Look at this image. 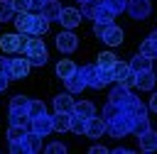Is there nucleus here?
Wrapping results in <instances>:
<instances>
[{"label": "nucleus", "mask_w": 157, "mask_h": 154, "mask_svg": "<svg viewBox=\"0 0 157 154\" xmlns=\"http://www.w3.org/2000/svg\"><path fill=\"white\" fill-rule=\"evenodd\" d=\"M78 73L83 76V83H86V88H105L108 83H113V76H110V71H105V68H101L98 64H86V66H81L78 68Z\"/></svg>", "instance_id": "nucleus-1"}, {"label": "nucleus", "mask_w": 157, "mask_h": 154, "mask_svg": "<svg viewBox=\"0 0 157 154\" xmlns=\"http://www.w3.org/2000/svg\"><path fill=\"white\" fill-rule=\"evenodd\" d=\"M130 122H132V120L120 110V112H115L113 117L105 120V132H108L110 137H118V139H120V137L130 134Z\"/></svg>", "instance_id": "nucleus-2"}, {"label": "nucleus", "mask_w": 157, "mask_h": 154, "mask_svg": "<svg viewBox=\"0 0 157 154\" xmlns=\"http://www.w3.org/2000/svg\"><path fill=\"white\" fill-rule=\"evenodd\" d=\"M110 76H113V83H120V86H125V88H132V86H135V71H132L128 64H123V61H115V64H113Z\"/></svg>", "instance_id": "nucleus-3"}, {"label": "nucleus", "mask_w": 157, "mask_h": 154, "mask_svg": "<svg viewBox=\"0 0 157 154\" xmlns=\"http://www.w3.org/2000/svg\"><path fill=\"white\" fill-rule=\"evenodd\" d=\"M25 39H27V34H20V32H15V34H2V37H0V46H2V51H7V54H22Z\"/></svg>", "instance_id": "nucleus-4"}, {"label": "nucleus", "mask_w": 157, "mask_h": 154, "mask_svg": "<svg viewBox=\"0 0 157 154\" xmlns=\"http://www.w3.org/2000/svg\"><path fill=\"white\" fill-rule=\"evenodd\" d=\"M27 132H34V134H39V137H47V134L52 132V115L42 112V115H34V117H29Z\"/></svg>", "instance_id": "nucleus-5"}, {"label": "nucleus", "mask_w": 157, "mask_h": 154, "mask_svg": "<svg viewBox=\"0 0 157 154\" xmlns=\"http://www.w3.org/2000/svg\"><path fill=\"white\" fill-rule=\"evenodd\" d=\"M125 12H128L132 20H145V17H150V12H152V2H150V0H128Z\"/></svg>", "instance_id": "nucleus-6"}, {"label": "nucleus", "mask_w": 157, "mask_h": 154, "mask_svg": "<svg viewBox=\"0 0 157 154\" xmlns=\"http://www.w3.org/2000/svg\"><path fill=\"white\" fill-rule=\"evenodd\" d=\"M76 46H78V37H76L71 29L56 34V49H59L61 54H71V51H76Z\"/></svg>", "instance_id": "nucleus-7"}, {"label": "nucleus", "mask_w": 157, "mask_h": 154, "mask_svg": "<svg viewBox=\"0 0 157 154\" xmlns=\"http://www.w3.org/2000/svg\"><path fill=\"white\" fill-rule=\"evenodd\" d=\"M29 61H27V56L22 59H10V66H7V78H27V73H29Z\"/></svg>", "instance_id": "nucleus-8"}, {"label": "nucleus", "mask_w": 157, "mask_h": 154, "mask_svg": "<svg viewBox=\"0 0 157 154\" xmlns=\"http://www.w3.org/2000/svg\"><path fill=\"white\" fill-rule=\"evenodd\" d=\"M25 56H37V54H47V46H44V39L37 37V34H27L25 39V49H22Z\"/></svg>", "instance_id": "nucleus-9"}, {"label": "nucleus", "mask_w": 157, "mask_h": 154, "mask_svg": "<svg viewBox=\"0 0 157 154\" xmlns=\"http://www.w3.org/2000/svg\"><path fill=\"white\" fill-rule=\"evenodd\" d=\"M59 22H61V27L74 29V27L81 24V12H78L76 7H61V12H59Z\"/></svg>", "instance_id": "nucleus-10"}, {"label": "nucleus", "mask_w": 157, "mask_h": 154, "mask_svg": "<svg viewBox=\"0 0 157 154\" xmlns=\"http://www.w3.org/2000/svg\"><path fill=\"white\" fill-rule=\"evenodd\" d=\"M130 98H132L130 88H125V86H120V83H115V88H113V90H110V95H108V100H110L113 105H118V108H123Z\"/></svg>", "instance_id": "nucleus-11"}, {"label": "nucleus", "mask_w": 157, "mask_h": 154, "mask_svg": "<svg viewBox=\"0 0 157 154\" xmlns=\"http://www.w3.org/2000/svg\"><path fill=\"white\" fill-rule=\"evenodd\" d=\"M103 132H105V120L98 117V115H91V117L86 120V132H83V134H88V137H101Z\"/></svg>", "instance_id": "nucleus-12"}, {"label": "nucleus", "mask_w": 157, "mask_h": 154, "mask_svg": "<svg viewBox=\"0 0 157 154\" xmlns=\"http://www.w3.org/2000/svg\"><path fill=\"white\" fill-rule=\"evenodd\" d=\"M101 39H103L108 46H118V44L123 42V29H120V27H115V24H108V27L103 29Z\"/></svg>", "instance_id": "nucleus-13"}, {"label": "nucleus", "mask_w": 157, "mask_h": 154, "mask_svg": "<svg viewBox=\"0 0 157 154\" xmlns=\"http://www.w3.org/2000/svg\"><path fill=\"white\" fill-rule=\"evenodd\" d=\"M155 71L150 68V71H137L135 73V86L140 88V90H152L155 88Z\"/></svg>", "instance_id": "nucleus-14"}, {"label": "nucleus", "mask_w": 157, "mask_h": 154, "mask_svg": "<svg viewBox=\"0 0 157 154\" xmlns=\"http://www.w3.org/2000/svg\"><path fill=\"white\" fill-rule=\"evenodd\" d=\"M61 81H64V86H66V93H81V90L86 88V83H83V76L78 73V68H76L71 76L61 78Z\"/></svg>", "instance_id": "nucleus-15"}, {"label": "nucleus", "mask_w": 157, "mask_h": 154, "mask_svg": "<svg viewBox=\"0 0 157 154\" xmlns=\"http://www.w3.org/2000/svg\"><path fill=\"white\" fill-rule=\"evenodd\" d=\"M71 127V112H56L52 115V132H66Z\"/></svg>", "instance_id": "nucleus-16"}, {"label": "nucleus", "mask_w": 157, "mask_h": 154, "mask_svg": "<svg viewBox=\"0 0 157 154\" xmlns=\"http://www.w3.org/2000/svg\"><path fill=\"white\" fill-rule=\"evenodd\" d=\"M137 142H140V152H157V132L155 130L137 134Z\"/></svg>", "instance_id": "nucleus-17"}, {"label": "nucleus", "mask_w": 157, "mask_h": 154, "mask_svg": "<svg viewBox=\"0 0 157 154\" xmlns=\"http://www.w3.org/2000/svg\"><path fill=\"white\" fill-rule=\"evenodd\" d=\"M59 12H61V2L59 0H44L42 7H39V15H44L49 22L52 20H59Z\"/></svg>", "instance_id": "nucleus-18"}, {"label": "nucleus", "mask_w": 157, "mask_h": 154, "mask_svg": "<svg viewBox=\"0 0 157 154\" xmlns=\"http://www.w3.org/2000/svg\"><path fill=\"white\" fill-rule=\"evenodd\" d=\"M32 12H17V17H15V27H17V32L20 34H32Z\"/></svg>", "instance_id": "nucleus-19"}, {"label": "nucleus", "mask_w": 157, "mask_h": 154, "mask_svg": "<svg viewBox=\"0 0 157 154\" xmlns=\"http://www.w3.org/2000/svg\"><path fill=\"white\" fill-rule=\"evenodd\" d=\"M71 112H74V115H81V117H86V120H88L91 115H96V105H93L91 100H78V103L74 100Z\"/></svg>", "instance_id": "nucleus-20"}, {"label": "nucleus", "mask_w": 157, "mask_h": 154, "mask_svg": "<svg viewBox=\"0 0 157 154\" xmlns=\"http://www.w3.org/2000/svg\"><path fill=\"white\" fill-rule=\"evenodd\" d=\"M128 66H130V68H132V71H135V73H137V71H150V68H152V59H150V56H145V54H140V51H137V54H135V56H132V61H130V64H128Z\"/></svg>", "instance_id": "nucleus-21"}, {"label": "nucleus", "mask_w": 157, "mask_h": 154, "mask_svg": "<svg viewBox=\"0 0 157 154\" xmlns=\"http://www.w3.org/2000/svg\"><path fill=\"white\" fill-rule=\"evenodd\" d=\"M71 108H74L71 93H59V95L54 98V110H56V112H71Z\"/></svg>", "instance_id": "nucleus-22"}, {"label": "nucleus", "mask_w": 157, "mask_h": 154, "mask_svg": "<svg viewBox=\"0 0 157 154\" xmlns=\"http://www.w3.org/2000/svg\"><path fill=\"white\" fill-rule=\"evenodd\" d=\"M81 17H88V20H96L98 12H101V0H86L81 2Z\"/></svg>", "instance_id": "nucleus-23"}, {"label": "nucleus", "mask_w": 157, "mask_h": 154, "mask_svg": "<svg viewBox=\"0 0 157 154\" xmlns=\"http://www.w3.org/2000/svg\"><path fill=\"white\" fill-rule=\"evenodd\" d=\"M47 29H49V20L44 17V15H34L32 17V34H37V37H42V34H47Z\"/></svg>", "instance_id": "nucleus-24"}, {"label": "nucleus", "mask_w": 157, "mask_h": 154, "mask_svg": "<svg viewBox=\"0 0 157 154\" xmlns=\"http://www.w3.org/2000/svg\"><path fill=\"white\" fill-rule=\"evenodd\" d=\"M25 144H27V154L42 152V137L34 134V132H27V134H25Z\"/></svg>", "instance_id": "nucleus-25"}, {"label": "nucleus", "mask_w": 157, "mask_h": 154, "mask_svg": "<svg viewBox=\"0 0 157 154\" xmlns=\"http://www.w3.org/2000/svg\"><path fill=\"white\" fill-rule=\"evenodd\" d=\"M76 68H78V66H76L71 59H61V61L56 64V76H59V78H66V76H71Z\"/></svg>", "instance_id": "nucleus-26"}, {"label": "nucleus", "mask_w": 157, "mask_h": 154, "mask_svg": "<svg viewBox=\"0 0 157 154\" xmlns=\"http://www.w3.org/2000/svg\"><path fill=\"white\" fill-rule=\"evenodd\" d=\"M115 61H118V56H115V54H113V51H103V54H101V56H98V61H96V64H98V66H101V68H105V71H110V68H113V64H115Z\"/></svg>", "instance_id": "nucleus-27"}, {"label": "nucleus", "mask_w": 157, "mask_h": 154, "mask_svg": "<svg viewBox=\"0 0 157 154\" xmlns=\"http://www.w3.org/2000/svg\"><path fill=\"white\" fill-rule=\"evenodd\" d=\"M10 125H22V127H27V125H29V112L10 110Z\"/></svg>", "instance_id": "nucleus-28"}, {"label": "nucleus", "mask_w": 157, "mask_h": 154, "mask_svg": "<svg viewBox=\"0 0 157 154\" xmlns=\"http://www.w3.org/2000/svg\"><path fill=\"white\" fill-rule=\"evenodd\" d=\"M101 2H103V7H105V10H110L113 15L125 12V5H128V0H101Z\"/></svg>", "instance_id": "nucleus-29"}, {"label": "nucleus", "mask_w": 157, "mask_h": 154, "mask_svg": "<svg viewBox=\"0 0 157 154\" xmlns=\"http://www.w3.org/2000/svg\"><path fill=\"white\" fill-rule=\"evenodd\" d=\"M27 108H29V98H25V95L10 98V110H22V112H27Z\"/></svg>", "instance_id": "nucleus-30"}, {"label": "nucleus", "mask_w": 157, "mask_h": 154, "mask_svg": "<svg viewBox=\"0 0 157 154\" xmlns=\"http://www.w3.org/2000/svg\"><path fill=\"white\" fill-rule=\"evenodd\" d=\"M71 132H76V134H83L86 132V117H81V115H74L71 112V127H69Z\"/></svg>", "instance_id": "nucleus-31"}, {"label": "nucleus", "mask_w": 157, "mask_h": 154, "mask_svg": "<svg viewBox=\"0 0 157 154\" xmlns=\"http://www.w3.org/2000/svg\"><path fill=\"white\" fill-rule=\"evenodd\" d=\"M25 134H27V127H22V125H10V130H7V142L22 139Z\"/></svg>", "instance_id": "nucleus-32"}, {"label": "nucleus", "mask_w": 157, "mask_h": 154, "mask_svg": "<svg viewBox=\"0 0 157 154\" xmlns=\"http://www.w3.org/2000/svg\"><path fill=\"white\" fill-rule=\"evenodd\" d=\"M12 15H15V10H12V2H10V0H0V22H7V20H12Z\"/></svg>", "instance_id": "nucleus-33"}, {"label": "nucleus", "mask_w": 157, "mask_h": 154, "mask_svg": "<svg viewBox=\"0 0 157 154\" xmlns=\"http://www.w3.org/2000/svg\"><path fill=\"white\" fill-rule=\"evenodd\" d=\"M27 112H29V117L42 115V112H47V105H44L42 100H32V98H29V108H27Z\"/></svg>", "instance_id": "nucleus-34"}, {"label": "nucleus", "mask_w": 157, "mask_h": 154, "mask_svg": "<svg viewBox=\"0 0 157 154\" xmlns=\"http://www.w3.org/2000/svg\"><path fill=\"white\" fill-rule=\"evenodd\" d=\"M10 152H12V154H27L25 137H22V139H15V142H10Z\"/></svg>", "instance_id": "nucleus-35"}, {"label": "nucleus", "mask_w": 157, "mask_h": 154, "mask_svg": "<svg viewBox=\"0 0 157 154\" xmlns=\"http://www.w3.org/2000/svg\"><path fill=\"white\" fill-rule=\"evenodd\" d=\"M10 2H12L15 12H29V7H32V0H10Z\"/></svg>", "instance_id": "nucleus-36"}, {"label": "nucleus", "mask_w": 157, "mask_h": 154, "mask_svg": "<svg viewBox=\"0 0 157 154\" xmlns=\"http://www.w3.org/2000/svg\"><path fill=\"white\" fill-rule=\"evenodd\" d=\"M44 152H49V154H64V152H66V144H61V142H52V144L44 147Z\"/></svg>", "instance_id": "nucleus-37"}, {"label": "nucleus", "mask_w": 157, "mask_h": 154, "mask_svg": "<svg viewBox=\"0 0 157 154\" xmlns=\"http://www.w3.org/2000/svg\"><path fill=\"white\" fill-rule=\"evenodd\" d=\"M140 54H145V56H150V59H155V56H157V49H155V46H152V44H150V42L145 39V42L140 44Z\"/></svg>", "instance_id": "nucleus-38"}, {"label": "nucleus", "mask_w": 157, "mask_h": 154, "mask_svg": "<svg viewBox=\"0 0 157 154\" xmlns=\"http://www.w3.org/2000/svg\"><path fill=\"white\" fill-rule=\"evenodd\" d=\"M47 59H49V54H37V56H27L29 66H44V64H47Z\"/></svg>", "instance_id": "nucleus-39"}, {"label": "nucleus", "mask_w": 157, "mask_h": 154, "mask_svg": "<svg viewBox=\"0 0 157 154\" xmlns=\"http://www.w3.org/2000/svg\"><path fill=\"white\" fill-rule=\"evenodd\" d=\"M147 110H155V112H157V93H152V98H150V103H147Z\"/></svg>", "instance_id": "nucleus-40"}, {"label": "nucleus", "mask_w": 157, "mask_h": 154, "mask_svg": "<svg viewBox=\"0 0 157 154\" xmlns=\"http://www.w3.org/2000/svg\"><path fill=\"white\" fill-rule=\"evenodd\" d=\"M7 66H10V59H2V56H0V71H2L5 76H7Z\"/></svg>", "instance_id": "nucleus-41"}, {"label": "nucleus", "mask_w": 157, "mask_h": 154, "mask_svg": "<svg viewBox=\"0 0 157 154\" xmlns=\"http://www.w3.org/2000/svg\"><path fill=\"white\" fill-rule=\"evenodd\" d=\"M7 81H10V78H7V76H5L2 71H0V93H2L5 88H7Z\"/></svg>", "instance_id": "nucleus-42"}, {"label": "nucleus", "mask_w": 157, "mask_h": 154, "mask_svg": "<svg viewBox=\"0 0 157 154\" xmlns=\"http://www.w3.org/2000/svg\"><path fill=\"white\" fill-rule=\"evenodd\" d=\"M91 152H93V154H98V152H101V154H105L108 149H105L103 144H93V147H91Z\"/></svg>", "instance_id": "nucleus-43"}, {"label": "nucleus", "mask_w": 157, "mask_h": 154, "mask_svg": "<svg viewBox=\"0 0 157 154\" xmlns=\"http://www.w3.org/2000/svg\"><path fill=\"white\" fill-rule=\"evenodd\" d=\"M147 42H150V44H152V46H155V49H157V32H152V34H150V37H147Z\"/></svg>", "instance_id": "nucleus-44"}, {"label": "nucleus", "mask_w": 157, "mask_h": 154, "mask_svg": "<svg viewBox=\"0 0 157 154\" xmlns=\"http://www.w3.org/2000/svg\"><path fill=\"white\" fill-rule=\"evenodd\" d=\"M130 152H132V149H128V147H118V149H115V154H130Z\"/></svg>", "instance_id": "nucleus-45"}, {"label": "nucleus", "mask_w": 157, "mask_h": 154, "mask_svg": "<svg viewBox=\"0 0 157 154\" xmlns=\"http://www.w3.org/2000/svg\"><path fill=\"white\" fill-rule=\"evenodd\" d=\"M78 2H86V0H78Z\"/></svg>", "instance_id": "nucleus-46"}]
</instances>
